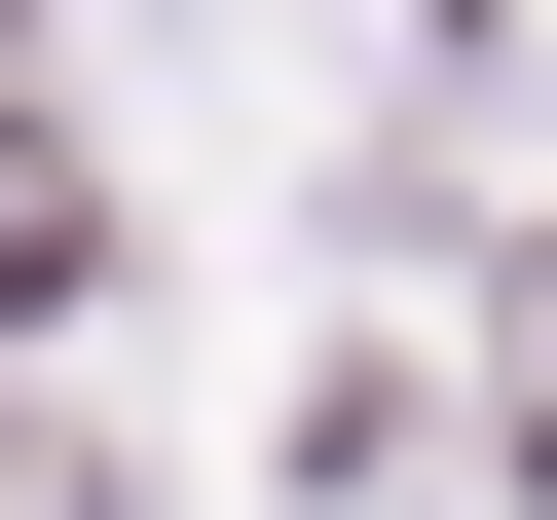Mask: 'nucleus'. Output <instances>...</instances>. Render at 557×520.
Masks as SVG:
<instances>
[{"instance_id":"nucleus-1","label":"nucleus","mask_w":557,"mask_h":520,"mask_svg":"<svg viewBox=\"0 0 557 520\" xmlns=\"http://www.w3.org/2000/svg\"><path fill=\"white\" fill-rule=\"evenodd\" d=\"M0 298H75V149H0Z\"/></svg>"}]
</instances>
